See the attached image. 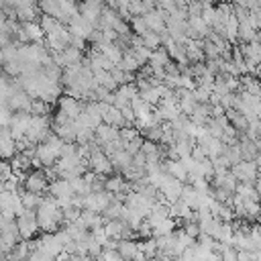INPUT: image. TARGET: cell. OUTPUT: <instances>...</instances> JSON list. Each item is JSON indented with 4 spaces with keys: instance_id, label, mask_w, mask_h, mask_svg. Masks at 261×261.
Masks as SVG:
<instances>
[{
    "instance_id": "cell-12",
    "label": "cell",
    "mask_w": 261,
    "mask_h": 261,
    "mask_svg": "<svg viewBox=\"0 0 261 261\" xmlns=\"http://www.w3.org/2000/svg\"><path fill=\"white\" fill-rule=\"evenodd\" d=\"M126 188V184H124V179L120 177V175H114V177H108L106 179V190H110V192H122Z\"/></svg>"
},
{
    "instance_id": "cell-6",
    "label": "cell",
    "mask_w": 261,
    "mask_h": 261,
    "mask_svg": "<svg viewBox=\"0 0 261 261\" xmlns=\"http://www.w3.org/2000/svg\"><path fill=\"white\" fill-rule=\"evenodd\" d=\"M59 110H63L71 120H75V118L82 114L84 106L77 102V98H73V96H65V98L59 100Z\"/></svg>"
},
{
    "instance_id": "cell-4",
    "label": "cell",
    "mask_w": 261,
    "mask_h": 261,
    "mask_svg": "<svg viewBox=\"0 0 261 261\" xmlns=\"http://www.w3.org/2000/svg\"><path fill=\"white\" fill-rule=\"evenodd\" d=\"M90 167L96 173H110L112 167H114V163H112V159L104 151H94L90 155Z\"/></svg>"
},
{
    "instance_id": "cell-16",
    "label": "cell",
    "mask_w": 261,
    "mask_h": 261,
    "mask_svg": "<svg viewBox=\"0 0 261 261\" xmlns=\"http://www.w3.org/2000/svg\"><path fill=\"white\" fill-rule=\"evenodd\" d=\"M222 4H230V2H234V0H220Z\"/></svg>"
},
{
    "instance_id": "cell-8",
    "label": "cell",
    "mask_w": 261,
    "mask_h": 261,
    "mask_svg": "<svg viewBox=\"0 0 261 261\" xmlns=\"http://www.w3.org/2000/svg\"><path fill=\"white\" fill-rule=\"evenodd\" d=\"M24 186H27V190H33V192H45L49 188L43 171H33L31 175H27Z\"/></svg>"
},
{
    "instance_id": "cell-3",
    "label": "cell",
    "mask_w": 261,
    "mask_h": 261,
    "mask_svg": "<svg viewBox=\"0 0 261 261\" xmlns=\"http://www.w3.org/2000/svg\"><path fill=\"white\" fill-rule=\"evenodd\" d=\"M232 173L241 181H253L257 177V163H253L251 159H241L239 163L232 165Z\"/></svg>"
},
{
    "instance_id": "cell-1",
    "label": "cell",
    "mask_w": 261,
    "mask_h": 261,
    "mask_svg": "<svg viewBox=\"0 0 261 261\" xmlns=\"http://www.w3.org/2000/svg\"><path fill=\"white\" fill-rule=\"evenodd\" d=\"M114 194L110 190H98V192H90L86 196V202H84V208L86 210H92V212H104L106 206L114 200L112 198Z\"/></svg>"
},
{
    "instance_id": "cell-2",
    "label": "cell",
    "mask_w": 261,
    "mask_h": 261,
    "mask_svg": "<svg viewBox=\"0 0 261 261\" xmlns=\"http://www.w3.org/2000/svg\"><path fill=\"white\" fill-rule=\"evenodd\" d=\"M16 224H18V230H20L22 239H31L37 232V228H41L37 212H33V208H24V212L16 216Z\"/></svg>"
},
{
    "instance_id": "cell-11",
    "label": "cell",
    "mask_w": 261,
    "mask_h": 261,
    "mask_svg": "<svg viewBox=\"0 0 261 261\" xmlns=\"http://www.w3.org/2000/svg\"><path fill=\"white\" fill-rule=\"evenodd\" d=\"M167 57H169V53H165L163 49H161V51H153V53H151V59H149L151 69H159V67L167 65Z\"/></svg>"
},
{
    "instance_id": "cell-10",
    "label": "cell",
    "mask_w": 261,
    "mask_h": 261,
    "mask_svg": "<svg viewBox=\"0 0 261 261\" xmlns=\"http://www.w3.org/2000/svg\"><path fill=\"white\" fill-rule=\"evenodd\" d=\"M39 194H41V192L27 190V192L22 194V204H24V208H39L41 202H43V198H41Z\"/></svg>"
},
{
    "instance_id": "cell-17",
    "label": "cell",
    "mask_w": 261,
    "mask_h": 261,
    "mask_svg": "<svg viewBox=\"0 0 261 261\" xmlns=\"http://www.w3.org/2000/svg\"><path fill=\"white\" fill-rule=\"evenodd\" d=\"M257 41H261V33H257Z\"/></svg>"
},
{
    "instance_id": "cell-15",
    "label": "cell",
    "mask_w": 261,
    "mask_h": 261,
    "mask_svg": "<svg viewBox=\"0 0 261 261\" xmlns=\"http://www.w3.org/2000/svg\"><path fill=\"white\" fill-rule=\"evenodd\" d=\"M106 2H108V4H112V6H116V2H118V0H106Z\"/></svg>"
},
{
    "instance_id": "cell-14",
    "label": "cell",
    "mask_w": 261,
    "mask_h": 261,
    "mask_svg": "<svg viewBox=\"0 0 261 261\" xmlns=\"http://www.w3.org/2000/svg\"><path fill=\"white\" fill-rule=\"evenodd\" d=\"M220 257H224V259H234V257H239V253H234V251H228V249H224V251L220 253Z\"/></svg>"
},
{
    "instance_id": "cell-7",
    "label": "cell",
    "mask_w": 261,
    "mask_h": 261,
    "mask_svg": "<svg viewBox=\"0 0 261 261\" xmlns=\"http://www.w3.org/2000/svg\"><path fill=\"white\" fill-rule=\"evenodd\" d=\"M47 192L53 198H61V196H71L73 194V188H71V181L67 177H59V179H55V181L49 184Z\"/></svg>"
},
{
    "instance_id": "cell-13",
    "label": "cell",
    "mask_w": 261,
    "mask_h": 261,
    "mask_svg": "<svg viewBox=\"0 0 261 261\" xmlns=\"http://www.w3.org/2000/svg\"><path fill=\"white\" fill-rule=\"evenodd\" d=\"M8 175H10V165L2 163V181H8Z\"/></svg>"
},
{
    "instance_id": "cell-9",
    "label": "cell",
    "mask_w": 261,
    "mask_h": 261,
    "mask_svg": "<svg viewBox=\"0 0 261 261\" xmlns=\"http://www.w3.org/2000/svg\"><path fill=\"white\" fill-rule=\"evenodd\" d=\"M116 249L120 251L122 257H143L141 247L137 243H130V241H118V247Z\"/></svg>"
},
{
    "instance_id": "cell-5",
    "label": "cell",
    "mask_w": 261,
    "mask_h": 261,
    "mask_svg": "<svg viewBox=\"0 0 261 261\" xmlns=\"http://www.w3.org/2000/svg\"><path fill=\"white\" fill-rule=\"evenodd\" d=\"M159 192H163V196L167 198V202L171 204V202H175V200H179L181 198V192H184V186H181V179H177V177H169V181L159 190Z\"/></svg>"
}]
</instances>
